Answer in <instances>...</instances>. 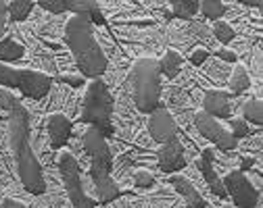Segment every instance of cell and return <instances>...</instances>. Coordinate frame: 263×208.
<instances>
[{
    "mask_svg": "<svg viewBox=\"0 0 263 208\" xmlns=\"http://www.w3.org/2000/svg\"><path fill=\"white\" fill-rule=\"evenodd\" d=\"M213 160H215L213 150H211V148H203L201 158L196 160V169L201 171V175H203L205 183L209 185L211 194L217 196V198H221V200H226V198H228V192H226V188H223V183H221V177H219L217 169L213 167Z\"/></svg>",
    "mask_w": 263,
    "mask_h": 208,
    "instance_id": "14",
    "label": "cell"
},
{
    "mask_svg": "<svg viewBox=\"0 0 263 208\" xmlns=\"http://www.w3.org/2000/svg\"><path fill=\"white\" fill-rule=\"evenodd\" d=\"M36 7L44 9L50 15H63V13L88 15L92 25H98V27L107 25L101 3H96V0H40V3H36Z\"/></svg>",
    "mask_w": 263,
    "mask_h": 208,
    "instance_id": "9",
    "label": "cell"
},
{
    "mask_svg": "<svg viewBox=\"0 0 263 208\" xmlns=\"http://www.w3.org/2000/svg\"><path fill=\"white\" fill-rule=\"evenodd\" d=\"M65 44L84 79H101L107 73L109 58L94 36V25L88 15H73L65 23Z\"/></svg>",
    "mask_w": 263,
    "mask_h": 208,
    "instance_id": "2",
    "label": "cell"
},
{
    "mask_svg": "<svg viewBox=\"0 0 263 208\" xmlns=\"http://www.w3.org/2000/svg\"><path fill=\"white\" fill-rule=\"evenodd\" d=\"M228 86H230V94H234V96L247 92L251 88V77H249L247 67L234 65L232 73H230V79H228Z\"/></svg>",
    "mask_w": 263,
    "mask_h": 208,
    "instance_id": "19",
    "label": "cell"
},
{
    "mask_svg": "<svg viewBox=\"0 0 263 208\" xmlns=\"http://www.w3.org/2000/svg\"><path fill=\"white\" fill-rule=\"evenodd\" d=\"M242 117L247 123L263 125V104L259 100H249L242 107Z\"/></svg>",
    "mask_w": 263,
    "mask_h": 208,
    "instance_id": "26",
    "label": "cell"
},
{
    "mask_svg": "<svg viewBox=\"0 0 263 208\" xmlns=\"http://www.w3.org/2000/svg\"><path fill=\"white\" fill-rule=\"evenodd\" d=\"M127 90L136 111L142 115H151L161 104V92H163L159 60L151 56H142L132 65L127 75Z\"/></svg>",
    "mask_w": 263,
    "mask_h": 208,
    "instance_id": "3",
    "label": "cell"
},
{
    "mask_svg": "<svg viewBox=\"0 0 263 208\" xmlns=\"http://www.w3.org/2000/svg\"><path fill=\"white\" fill-rule=\"evenodd\" d=\"M167 181H170V185L174 188V192H176L180 198H184L186 208H209L207 200L201 196L199 190H196V188L190 183L188 177H184V175H172Z\"/></svg>",
    "mask_w": 263,
    "mask_h": 208,
    "instance_id": "16",
    "label": "cell"
},
{
    "mask_svg": "<svg viewBox=\"0 0 263 208\" xmlns=\"http://www.w3.org/2000/svg\"><path fill=\"white\" fill-rule=\"evenodd\" d=\"M148 135L155 144H167L172 140H176L180 129L178 123L174 119V115L170 113V109H165V104H159V107L148 115Z\"/></svg>",
    "mask_w": 263,
    "mask_h": 208,
    "instance_id": "11",
    "label": "cell"
},
{
    "mask_svg": "<svg viewBox=\"0 0 263 208\" xmlns=\"http://www.w3.org/2000/svg\"><path fill=\"white\" fill-rule=\"evenodd\" d=\"M82 146H84V150L90 158V169H88L90 179H101V177L111 175L113 152H111L107 137L101 131H96L94 127H88L82 133Z\"/></svg>",
    "mask_w": 263,
    "mask_h": 208,
    "instance_id": "7",
    "label": "cell"
},
{
    "mask_svg": "<svg viewBox=\"0 0 263 208\" xmlns=\"http://www.w3.org/2000/svg\"><path fill=\"white\" fill-rule=\"evenodd\" d=\"M0 127H3V117H0Z\"/></svg>",
    "mask_w": 263,
    "mask_h": 208,
    "instance_id": "37",
    "label": "cell"
},
{
    "mask_svg": "<svg viewBox=\"0 0 263 208\" xmlns=\"http://www.w3.org/2000/svg\"><path fill=\"white\" fill-rule=\"evenodd\" d=\"M184 31H186V36L194 42H203V44H207V46H213V36H211V29L205 25V23H201V21H188L186 25H184Z\"/></svg>",
    "mask_w": 263,
    "mask_h": 208,
    "instance_id": "21",
    "label": "cell"
},
{
    "mask_svg": "<svg viewBox=\"0 0 263 208\" xmlns=\"http://www.w3.org/2000/svg\"><path fill=\"white\" fill-rule=\"evenodd\" d=\"M203 67H205L207 75H209V77H211L215 84H223V81L228 79V75H230V67H228L226 63L217 60V58H213V60H207Z\"/></svg>",
    "mask_w": 263,
    "mask_h": 208,
    "instance_id": "24",
    "label": "cell"
},
{
    "mask_svg": "<svg viewBox=\"0 0 263 208\" xmlns=\"http://www.w3.org/2000/svg\"><path fill=\"white\" fill-rule=\"evenodd\" d=\"M172 17L182 21H192V17L199 13V0H172Z\"/></svg>",
    "mask_w": 263,
    "mask_h": 208,
    "instance_id": "20",
    "label": "cell"
},
{
    "mask_svg": "<svg viewBox=\"0 0 263 208\" xmlns=\"http://www.w3.org/2000/svg\"><path fill=\"white\" fill-rule=\"evenodd\" d=\"M25 58V46L19 44L13 36H7L0 40V63L9 65V63H21Z\"/></svg>",
    "mask_w": 263,
    "mask_h": 208,
    "instance_id": "17",
    "label": "cell"
},
{
    "mask_svg": "<svg viewBox=\"0 0 263 208\" xmlns=\"http://www.w3.org/2000/svg\"><path fill=\"white\" fill-rule=\"evenodd\" d=\"M44 125H46V135H48L50 148L54 152L67 146V142L71 140V133H73V123L63 113H52L46 117Z\"/></svg>",
    "mask_w": 263,
    "mask_h": 208,
    "instance_id": "13",
    "label": "cell"
},
{
    "mask_svg": "<svg viewBox=\"0 0 263 208\" xmlns=\"http://www.w3.org/2000/svg\"><path fill=\"white\" fill-rule=\"evenodd\" d=\"M7 15H9V3L0 0V40H3L5 31H7Z\"/></svg>",
    "mask_w": 263,
    "mask_h": 208,
    "instance_id": "33",
    "label": "cell"
},
{
    "mask_svg": "<svg viewBox=\"0 0 263 208\" xmlns=\"http://www.w3.org/2000/svg\"><path fill=\"white\" fill-rule=\"evenodd\" d=\"M132 183H134L138 190H151L155 185V175L146 169H138L132 173Z\"/></svg>",
    "mask_w": 263,
    "mask_h": 208,
    "instance_id": "27",
    "label": "cell"
},
{
    "mask_svg": "<svg viewBox=\"0 0 263 208\" xmlns=\"http://www.w3.org/2000/svg\"><path fill=\"white\" fill-rule=\"evenodd\" d=\"M201 107L213 119H232V104H230V94L221 90H207L203 94Z\"/></svg>",
    "mask_w": 263,
    "mask_h": 208,
    "instance_id": "15",
    "label": "cell"
},
{
    "mask_svg": "<svg viewBox=\"0 0 263 208\" xmlns=\"http://www.w3.org/2000/svg\"><path fill=\"white\" fill-rule=\"evenodd\" d=\"M223 208H232V206H223Z\"/></svg>",
    "mask_w": 263,
    "mask_h": 208,
    "instance_id": "38",
    "label": "cell"
},
{
    "mask_svg": "<svg viewBox=\"0 0 263 208\" xmlns=\"http://www.w3.org/2000/svg\"><path fill=\"white\" fill-rule=\"evenodd\" d=\"M230 127H232V135L236 140H242V137H249L253 133V129L247 125L245 119H230Z\"/></svg>",
    "mask_w": 263,
    "mask_h": 208,
    "instance_id": "29",
    "label": "cell"
},
{
    "mask_svg": "<svg viewBox=\"0 0 263 208\" xmlns=\"http://www.w3.org/2000/svg\"><path fill=\"white\" fill-rule=\"evenodd\" d=\"M0 208H29L27 204L15 200V198H5L3 202H0Z\"/></svg>",
    "mask_w": 263,
    "mask_h": 208,
    "instance_id": "34",
    "label": "cell"
},
{
    "mask_svg": "<svg viewBox=\"0 0 263 208\" xmlns=\"http://www.w3.org/2000/svg\"><path fill=\"white\" fill-rule=\"evenodd\" d=\"M209 58H211V54H209L207 48H194V50L190 52V56H188V60H190L192 67H203Z\"/></svg>",
    "mask_w": 263,
    "mask_h": 208,
    "instance_id": "31",
    "label": "cell"
},
{
    "mask_svg": "<svg viewBox=\"0 0 263 208\" xmlns=\"http://www.w3.org/2000/svg\"><path fill=\"white\" fill-rule=\"evenodd\" d=\"M255 167V158L253 156H245V158H240V169L238 171H249V169H253Z\"/></svg>",
    "mask_w": 263,
    "mask_h": 208,
    "instance_id": "35",
    "label": "cell"
},
{
    "mask_svg": "<svg viewBox=\"0 0 263 208\" xmlns=\"http://www.w3.org/2000/svg\"><path fill=\"white\" fill-rule=\"evenodd\" d=\"M199 11L207 17V19H211V21H219L223 15H226V5L223 3H219V0H201L199 3Z\"/></svg>",
    "mask_w": 263,
    "mask_h": 208,
    "instance_id": "25",
    "label": "cell"
},
{
    "mask_svg": "<svg viewBox=\"0 0 263 208\" xmlns=\"http://www.w3.org/2000/svg\"><path fill=\"white\" fill-rule=\"evenodd\" d=\"M9 148L15 164L17 179L23 185L25 192L31 196H44L46 194V181H44V169L31 148V125L27 111L23 107V102H19L17 107L9 113Z\"/></svg>",
    "mask_w": 263,
    "mask_h": 208,
    "instance_id": "1",
    "label": "cell"
},
{
    "mask_svg": "<svg viewBox=\"0 0 263 208\" xmlns=\"http://www.w3.org/2000/svg\"><path fill=\"white\" fill-rule=\"evenodd\" d=\"M159 71L167 79H178L182 73V54L178 50H165L163 58L159 60Z\"/></svg>",
    "mask_w": 263,
    "mask_h": 208,
    "instance_id": "18",
    "label": "cell"
},
{
    "mask_svg": "<svg viewBox=\"0 0 263 208\" xmlns=\"http://www.w3.org/2000/svg\"><path fill=\"white\" fill-rule=\"evenodd\" d=\"M157 164L159 169L165 173V175H172V173L184 171L188 160L184 154V146L180 142V137L167 142V144H161V148L157 150Z\"/></svg>",
    "mask_w": 263,
    "mask_h": 208,
    "instance_id": "12",
    "label": "cell"
},
{
    "mask_svg": "<svg viewBox=\"0 0 263 208\" xmlns=\"http://www.w3.org/2000/svg\"><path fill=\"white\" fill-rule=\"evenodd\" d=\"M57 169H59L63 190L67 194L71 206L73 208H96V200H92L82 188V169L69 152H61L57 156Z\"/></svg>",
    "mask_w": 263,
    "mask_h": 208,
    "instance_id": "6",
    "label": "cell"
},
{
    "mask_svg": "<svg viewBox=\"0 0 263 208\" xmlns=\"http://www.w3.org/2000/svg\"><path fill=\"white\" fill-rule=\"evenodd\" d=\"M215 56H217V60H221V63H226V65H236V60H238V54H236L234 50H230V48H219V50H215Z\"/></svg>",
    "mask_w": 263,
    "mask_h": 208,
    "instance_id": "32",
    "label": "cell"
},
{
    "mask_svg": "<svg viewBox=\"0 0 263 208\" xmlns=\"http://www.w3.org/2000/svg\"><path fill=\"white\" fill-rule=\"evenodd\" d=\"M196 131H199L207 142H213L219 150L223 152H232L238 148V140L230 133L217 119H213L211 115H207L205 111H199V113H194V119H192Z\"/></svg>",
    "mask_w": 263,
    "mask_h": 208,
    "instance_id": "10",
    "label": "cell"
},
{
    "mask_svg": "<svg viewBox=\"0 0 263 208\" xmlns=\"http://www.w3.org/2000/svg\"><path fill=\"white\" fill-rule=\"evenodd\" d=\"M211 36H213L219 44L230 46V44L234 42V38H236V31H234L232 25L226 23V21H215L213 27H211Z\"/></svg>",
    "mask_w": 263,
    "mask_h": 208,
    "instance_id": "23",
    "label": "cell"
},
{
    "mask_svg": "<svg viewBox=\"0 0 263 208\" xmlns=\"http://www.w3.org/2000/svg\"><path fill=\"white\" fill-rule=\"evenodd\" d=\"M221 183H223L228 196L232 198V202H234L236 208H259L261 194L253 185V181L249 179L247 173H242L238 169H232L221 179Z\"/></svg>",
    "mask_w": 263,
    "mask_h": 208,
    "instance_id": "8",
    "label": "cell"
},
{
    "mask_svg": "<svg viewBox=\"0 0 263 208\" xmlns=\"http://www.w3.org/2000/svg\"><path fill=\"white\" fill-rule=\"evenodd\" d=\"M21 100L17 98V96H13V92L11 90H7V88H0V109H3L7 115L17 107Z\"/></svg>",
    "mask_w": 263,
    "mask_h": 208,
    "instance_id": "28",
    "label": "cell"
},
{
    "mask_svg": "<svg viewBox=\"0 0 263 208\" xmlns=\"http://www.w3.org/2000/svg\"><path fill=\"white\" fill-rule=\"evenodd\" d=\"M0 88L19 90L23 98L40 102L48 96L52 88V77L36 69H13L0 63Z\"/></svg>",
    "mask_w": 263,
    "mask_h": 208,
    "instance_id": "5",
    "label": "cell"
},
{
    "mask_svg": "<svg viewBox=\"0 0 263 208\" xmlns=\"http://www.w3.org/2000/svg\"><path fill=\"white\" fill-rule=\"evenodd\" d=\"M113 113H115V100L107 84L101 79H92L86 88L84 100H82V117L80 121L84 125L94 127L101 131L107 140L113 137Z\"/></svg>",
    "mask_w": 263,
    "mask_h": 208,
    "instance_id": "4",
    "label": "cell"
},
{
    "mask_svg": "<svg viewBox=\"0 0 263 208\" xmlns=\"http://www.w3.org/2000/svg\"><path fill=\"white\" fill-rule=\"evenodd\" d=\"M34 9H36V3H31V0H13V3H9V17L15 23H21L31 15Z\"/></svg>",
    "mask_w": 263,
    "mask_h": 208,
    "instance_id": "22",
    "label": "cell"
},
{
    "mask_svg": "<svg viewBox=\"0 0 263 208\" xmlns=\"http://www.w3.org/2000/svg\"><path fill=\"white\" fill-rule=\"evenodd\" d=\"M242 5H245V7H261V3H259V0H245Z\"/></svg>",
    "mask_w": 263,
    "mask_h": 208,
    "instance_id": "36",
    "label": "cell"
},
{
    "mask_svg": "<svg viewBox=\"0 0 263 208\" xmlns=\"http://www.w3.org/2000/svg\"><path fill=\"white\" fill-rule=\"evenodd\" d=\"M52 81H57V84H61V86L76 88V90L84 88V84H86V79H84L82 75H54Z\"/></svg>",
    "mask_w": 263,
    "mask_h": 208,
    "instance_id": "30",
    "label": "cell"
}]
</instances>
